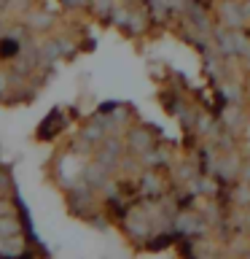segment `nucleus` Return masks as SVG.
I'll use <instances>...</instances> for the list:
<instances>
[{"label":"nucleus","mask_w":250,"mask_h":259,"mask_svg":"<svg viewBox=\"0 0 250 259\" xmlns=\"http://www.w3.org/2000/svg\"><path fill=\"white\" fill-rule=\"evenodd\" d=\"M0 230H3L6 235H8V232L16 235V232H19V224H16L14 219H8V216H0Z\"/></svg>","instance_id":"1"}]
</instances>
